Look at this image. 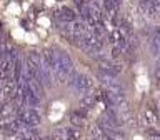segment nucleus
<instances>
[{"label": "nucleus", "mask_w": 160, "mask_h": 140, "mask_svg": "<svg viewBox=\"0 0 160 140\" xmlns=\"http://www.w3.org/2000/svg\"><path fill=\"white\" fill-rule=\"evenodd\" d=\"M55 57H57V67H58V78H65L73 72V63L70 57L63 50L55 48Z\"/></svg>", "instance_id": "f257e3e1"}, {"label": "nucleus", "mask_w": 160, "mask_h": 140, "mask_svg": "<svg viewBox=\"0 0 160 140\" xmlns=\"http://www.w3.org/2000/svg\"><path fill=\"white\" fill-rule=\"evenodd\" d=\"M70 77H72L70 85H72L75 90H78V92H88L90 87H92V82H90V78L87 77V75L72 72V73H70Z\"/></svg>", "instance_id": "f03ea898"}, {"label": "nucleus", "mask_w": 160, "mask_h": 140, "mask_svg": "<svg viewBox=\"0 0 160 140\" xmlns=\"http://www.w3.org/2000/svg\"><path fill=\"white\" fill-rule=\"evenodd\" d=\"M57 20H58V22H67V23H70V22H75V20H77V15H75V12H73L72 8L63 7V8L58 12Z\"/></svg>", "instance_id": "7ed1b4c3"}, {"label": "nucleus", "mask_w": 160, "mask_h": 140, "mask_svg": "<svg viewBox=\"0 0 160 140\" xmlns=\"http://www.w3.org/2000/svg\"><path fill=\"white\" fill-rule=\"evenodd\" d=\"M148 47H150V52H152V55H153L155 58L160 57V43H158L153 37H150V43H148Z\"/></svg>", "instance_id": "20e7f679"}, {"label": "nucleus", "mask_w": 160, "mask_h": 140, "mask_svg": "<svg viewBox=\"0 0 160 140\" xmlns=\"http://www.w3.org/2000/svg\"><path fill=\"white\" fill-rule=\"evenodd\" d=\"M85 120V113L82 112V110H75V112L72 113V123L75 125H82Z\"/></svg>", "instance_id": "39448f33"}, {"label": "nucleus", "mask_w": 160, "mask_h": 140, "mask_svg": "<svg viewBox=\"0 0 160 140\" xmlns=\"http://www.w3.org/2000/svg\"><path fill=\"white\" fill-rule=\"evenodd\" d=\"M153 75L157 78V82L160 83V57L155 58V68H153Z\"/></svg>", "instance_id": "423d86ee"}, {"label": "nucleus", "mask_w": 160, "mask_h": 140, "mask_svg": "<svg viewBox=\"0 0 160 140\" xmlns=\"http://www.w3.org/2000/svg\"><path fill=\"white\" fill-rule=\"evenodd\" d=\"M148 138H150V140H160V135H158L157 132H153V133L148 135Z\"/></svg>", "instance_id": "0eeeda50"}, {"label": "nucleus", "mask_w": 160, "mask_h": 140, "mask_svg": "<svg viewBox=\"0 0 160 140\" xmlns=\"http://www.w3.org/2000/svg\"><path fill=\"white\" fill-rule=\"evenodd\" d=\"M147 117L150 118V122H155V115L152 113V110H150V108L147 110Z\"/></svg>", "instance_id": "6e6552de"}]
</instances>
